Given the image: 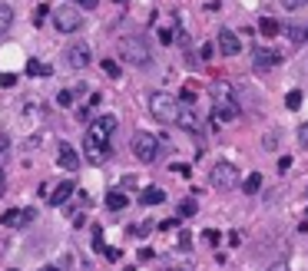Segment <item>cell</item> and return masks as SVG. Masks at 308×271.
Segmentation results:
<instances>
[{
	"label": "cell",
	"instance_id": "obj_29",
	"mask_svg": "<svg viewBox=\"0 0 308 271\" xmlns=\"http://www.w3.org/2000/svg\"><path fill=\"white\" fill-rule=\"evenodd\" d=\"M202 238L209 241V245H219V238H222V235H219V232H216V228H209V232H206V235H202Z\"/></svg>",
	"mask_w": 308,
	"mask_h": 271
},
{
	"label": "cell",
	"instance_id": "obj_2",
	"mask_svg": "<svg viewBox=\"0 0 308 271\" xmlns=\"http://www.w3.org/2000/svg\"><path fill=\"white\" fill-rule=\"evenodd\" d=\"M120 56L126 60L130 66H153V53H149V46H146L143 37H123L120 40Z\"/></svg>",
	"mask_w": 308,
	"mask_h": 271
},
{
	"label": "cell",
	"instance_id": "obj_19",
	"mask_svg": "<svg viewBox=\"0 0 308 271\" xmlns=\"http://www.w3.org/2000/svg\"><path fill=\"white\" fill-rule=\"evenodd\" d=\"M126 202H130V198L123 195V192H110V195H106V208H113V212L126 208Z\"/></svg>",
	"mask_w": 308,
	"mask_h": 271
},
{
	"label": "cell",
	"instance_id": "obj_23",
	"mask_svg": "<svg viewBox=\"0 0 308 271\" xmlns=\"http://www.w3.org/2000/svg\"><path fill=\"white\" fill-rule=\"evenodd\" d=\"M285 106L288 109H298V106H302V89H292V93H288V96H285Z\"/></svg>",
	"mask_w": 308,
	"mask_h": 271
},
{
	"label": "cell",
	"instance_id": "obj_26",
	"mask_svg": "<svg viewBox=\"0 0 308 271\" xmlns=\"http://www.w3.org/2000/svg\"><path fill=\"white\" fill-rule=\"evenodd\" d=\"M285 10H302V7H308V0H278Z\"/></svg>",
	"mask_w": 308,
	"mask_h": 271
},
{
	"label": "cell",
	"instance_id": "obj_18",
	"mask_svg": "<svg viewBox=\"0 0 308 271\" xmlns=\"http://www.w3.org/2000/svg\"><path fill=\"white\" fill-rule=\"evenodd\" d=\"M156 33H159V43H173V40H176V20H173V23H163Z\"/></svg>",
	"mask_w": 308,
	"mask_h": 271
},
{
	"label": "cell",
	"instance_id": "obj_27",
	"mask_svg": "<svg viewBox=\"0 0 308 271\" xmlns=\"http://www.w3.org/2000/svg\"><path fill=\"white\" fill-rule=\"evenodd\" d=\"M56 103H60V106H73V89H63V93L56 96Z\"/></svg>",
	"mask_w": 308,
	"mask_h": 271
},
{
	"label": "cell",
	"instance_id": "obj_39",
	"mask_svg": "<svg viewBox=\"0 0 308 271\" xmlns=\"http://www.w3.org/2000/svg\"><path fill=\"white\" fill-rule=\"evenodd\" d=\"M44 271H60V268H44Z\"/></svg>",
	"mask_w": 308,
	"mask_h": 271
},
{
	"label": "cell",
	"instance_id": "obj_32",
	"mask_svg": "<svg viewBox=\"0 0 308 271\" xmlns=\"http://www.w3.org/2000/svg\"><path fill=\"white\" fill-rule=\"evenodd\" d=\"M159 228H163V232H169V228H179V222H176V218H166V222H159Z\"/></svg>",
	"mask_w": 308,
	"mask_h": 271
},
{
	"label": "cell",
	"instance_id": "obj_6",
	"mask_svg": "<svg viewBox=\"0 0 308 271\" xmlns=\"http://www.w3.org/2000/svg\"><path fill=\"white\" fill-rule=\"evenodd\" d=\"M80 23H83V13L70 3V7H56L53 10V27L60 33H73V30H80Z\"/></svg>",
	"mask_w": 308,
	"mask_h": 271
},
{
	"label": "cell",
	"instance_id": "obj_9",
	"mask_svg": "<svg viewBox=\"0 0 308 271\" xmlns=\"http://www.w3.org/2000/svg\"><path fill=\"white\" fill-rule=\"evenodd\" d=\"M216 50H219L222 56H235L239 50H242V43H239V37L232 30H222L219 37H216Z\"/></svg>",
	"mask_w": 308,
	"mask_h": 271
},
{
	"label": "cell",
	"instance_id": "obj_24",
	"mask_svg": "<svg viewBox=\"0 0 308 271\" xmlns=\"http://www.w3.org/2000/svg\"><path fill=\"white\" fill-rule=\"evenodd\" d=\"M99 66H103V73H106V76H113V79L120 76V66H116V60H103Z\"/></svg>",
	"mask_w": 308,
	"mask_h": 271
},
{
	"label": "cell",
	"instance_id": "obj_10",
	"mask_svg": "<svg viewBox=\"0 0 308 271\" xmlns=\"http://www.w3.org/2000/svg\"><path fill=\"white\" fill-rule=\"evenodd\" d=\"M56 162L63 165L66 172H73V169L80 165V155L73 152V146H66V142H60V152H56Z\"/></svg>",
	"mask_w": 308,
	"mask_h": 271
},
{
	"label": "cell",
	"instance_id": "obj_33",
	"mask_svg": "<svg viewBox=\"0 0 308 271\" xmlns=\"http://www.w3.org/2000/svg\"><path fill=\"white\" fill-rule=\"evenodd\" d=\"M103 255H106V258H110V261H120V248H106V251H103Z\"/></svg>",
	"mask_w": 308,
	"mask_h": 271
},
{
	"label": "cell",
	"instance_id": "obj_8",
	"mask_svg": "<svg viewBox=\"0 0 308 271\" xmlns=\"http://www.w3.org/2000/svg\"><path fill=\"white\" fill-rule=\"evenodd\" d=\"M89 46L83 43V40H77V43H70L66 46V66L70 70H83V66H89Z\"/></svg>",
	"mask_w": 308,
	"mask_h": 271
},
{
	"label": "cell",
	"instance_id": "obj_35",
	"mask_svg": "<svg viewBox=\"0 0 308 271\" xmlns=\"http://www.w3.org/2000/svg\"><path fill=\"white\" fill-rule=\"evenodd\" d=\"M46 13H50V10H46V7H40V10H37V17H33V20H37V23H44V20H46Z\"/></svg>",
	"mask_w": 308,
	"mask_h": 271
},
{
	"label": "cell",
	"instance_id": "obj_20",
	"mask_svg": "<svg viewBox=\"0 0 308 271\" xmlns=\"http://www.w3.org/2000/svg\"><path fill=\"white\" fill-rule=\"evenodd\" d=\"M242 189H245V195H255V192L262 189V175H259V172H252V175H249V179L242 182Z\"/></svg>",
	"mask_w": 308,
	"mask_h": 271
},
{
	"label": "cell",
	"instance_id": "obj_34",
	"mask_svg": "<svg viewBox=\"0 0 308 271\" xmlns=\"http://www.w3.org/2000/svg\"><path fill=\"white\" fill-rule=\"evenodd\" d=\"M298 142H305V146H308V122L302 126V129H298Z\"/></svg>",
	"mask_w": 308,
	"mask_h": 271
},
{
	"label": "cell",
	"instance_id": "obj_40",
	"mask_svg": "<svg viewBox=\"0 0 308 271\" xmlns=\"http://www.w3.org/2000/svg\"><path fill=\"white\" fill-rule=\"evenodd\" d=\"M0 189H3V175H0Z\"/></svg>",
	"mask_w": 308,
	"mask_h": 271
},
{
	"label": "cell",
	"instance_id": "obj_17",
	"mask_svg": "<svg viewBox=\"0 0 308 271\" xmlns=\"http://www.w3.org/2000/svg\"><path fill=\"white\" fill-rule=\"evenodd\" d=\"M20 222H23V208H10V212L0 215V225H7V228H17Z\"/></svg>",
	"mask_w": 308,
	"mask_h": 271
},
{
	"label": "cell",
	"instance_id": "obj_36",
	"mask_svg": "<svg viewBox=\"0 0 308 271\" xmlns=\"http://www.w3.org/2000/svg\"><path fill=\"white\" fill-rule=\"evenodd\" d=\"M173 172H179V175H189V165H182V162H176V165H173Z\"/></svg>",
	"mask_w": 308,
	"mask_h": 271
},
{
	"label": "cell",
	"instance_id": "obj_28",
	"mask_svg": "<svg viewBox=\"0 0 308 271\" xmlns=\"http://www.w3.org/2000/svg\"><path fill=\"white\" fill-rule=\"evenodd\" d=\"M130 235H136V238H146V235H149V222H143V225L130 228Z\"/></svg>",
	"mask_w": 308,
	"mask_h": 271
},
{
	"label": "cell",
	"instance_id": "obj_41",
	"mask_svg": "<svg viewBox=\"0 0 308 271\" xmlns=\"http://www.w3.org/2000/svg\"><path fill=\"white\" fill-rule=\"evenodd\" d=\"M169 271H182V268H169Z\"/></svg>",
	"mask_w": 308,
	"mask_h": 271
},
{
	"label": "cell",
	"instance_id": "obj_43",
	"mask_svg": "<svg viewBox=\"0 0 308 271\" xmlns=\"http://www.w3.org/2000/svg\"><path fill=\"white\" fill-rule=\"evenodd\" d=\"M13 271H17V268H13Z\"/></svg>",
	"mask_w": 308,
	"mask_h": 271
},
{
	"label": "cell",
	"instance_id": "obj_31",
	"mask_svg": "<svg viewBox=\"0 0 308 271\" xmlns=\"http://www.w3.org/2000/svg\"><path fill=\"white\" fill-rule=\"evenodd\" d=\"M93 248H96V251H106V248H103V232H99V228L93 232Z\"/></svg>",
	"mask_w": 308,
	"mask_h": 271
},
{
	"label": "cell",
	"instance_id": "obj_4",
	"mask_svg": "<svg viewBox=\"0 0 308 271\" xmlns=\"http://www.w3.org/2000/svg\"><path fill=\"white\" fill-rule=\"evenodd\" d=\"M239 116V106L232 99L229 89H216V103H212V119L216 122H232Z\"/></svg>",
	"mask_w": 308,
	"mask_h": 271
},
{
	"label": "cell",
	"instance_id": "obj_37",
	"mask_svg": "<svg viewBox=\"0 0 308 271\" xmlns=\"http://www.w3.org/2000/svg\"><path fill=\"white\" fill-rule=\"evenodd\" d=\"M7 149V136H0V152Z\"/></svg>",
	"mask_w": 308,
	"mask_h": 271
},
{
	"label": "cell",
	"instance_id": "obj_14",
	"mask_svg": "<svg viewBox=\"0 0 308 271\" xmlns=\"http://www.w3.org/2000/svg\"><path fill=\"white\" fill-rule=\"evenodd\" d=\"M282 30H285V27H282L275 17H262V20H259V33H262V37H268V40H272V37H278Z\"/></svg>",
	"mask_w": 308,
	"mask_h": 271
},
{
	"label": "cell",
	"instance_id": "obj_13",
	"mask_svg": "<svg viewBox=\"0 0 308 271\" xmlns=\"http://www.w3.org/2000/svg\"><path fill=\"white\" fill-rule=\"evenodd\" d=\"M179 126H182V129H189V132L199 129V116H196V109H192V106H182V109H179Z\"/></svg>",
	"mask_w": 308,
	"mask_h": 271
},
{
	"label": "cell",
	"instance_id": "obj_1",
	"mask_svg": "<svg viewBox=\"0 0 308 271\" xmlns=\"http://www.w3.org/2000/svg\"><path fill=\"white\" fill-rule=\"evenodd\" d=\"M116 132V116H96V119L89 122L87 129V139H83V155H87V162L93 165H103L110 159V136Z\"/></svg>",
	"mask_w": 308,
	"mask_h": 271
},
{
	"label": "cell",
	"instance_id": "obj_15",
	"mask_svg": "<svg viewBox=\"0 0 308 271\" xmlns=\"http://www.w3.org/2000/svg\"><path fill=\"white\" fill-rule=\"evenodd\" d=\"M139 202H143V205H163V202H166V192H163V189H156V185H149V189H143Z\"/></svg>",
	"mask_w": 308,
	"mask_h": 271
},
{
	"label": "cell",
	"instance_id": "obj_21",
	"mask_svg": "<svg viewBox=\"0 0 308 271\" xmlns=\"http://www.w3.org/2000/svg\"><path fill=\"white\" fill-rule=\"evenodd\" d=\"M10 23H13V10L0 3V33H7V30H10Z\"/></svg>",
	"mask_w": 308,
	"mask_h": 271
},
{
	"label": "cell",
	"instance_id": "obj_11",
	"mask_svg": "<svg viewBox=\"0 0 308 271\" xmlns=\"http://www.w3.org/2000/svg\"><path fill=\"white\" fill-rule=\"evenodd\" d=\"M285 37L292 43H308V20H295L285 27Z\"/></svg>",
	"mask_w": 308,
	"mask_h": 271
},
{
	"label": "cell",
	"instance_id": "obj_30",
	"mask_svg": "<svg viewBox=\"0 0 308 271\" xmlns=\"http://www.w3.org/2000/svg\"><path fill=\"white\" fill-rule=\"evenodd\" d=\"M70 3H73V7H83V10H93V7H96V0H70Z\"/></svg>",
	"mask_w": 308,
	"mask_h": 271
},
{
	"label": "cell",
	"instance_id": "obj_38",
	"mask_svg": "<svg viewBox=\"0 0 308 271\" xmlns=\"http://www.w3.org/2000/svg\"><path fill=\"white\" fill-rule=\"evenodd\" d=\"M272 271H285V268H282V265H275V268H272Z\"/></svg>",
	"mask_w": 308,
	"mask_h": 271
},
{
	"label": "cell",
	"instance_id": "obj_3",
	"mask_svg": "<svg viewBox=\"0 0 308 271\" xmlns=\"http://www.w3.org/2000/svg\"><path fill=\"white\" fill-rule=\"evenodd\" d=\"M179 109H182V103L173 93H153L149 96V113L159 122H179Z\"/></svg>",
	"mask_w": 308,
	"mask_h": 271
},
{
	"label": "cell",
	"instance_id": "obj_12",
	"mask_svg": "<svg viewBox=\"0 0 308 271\" xmlns=\"http://www.w3.org/2000/svg\"><path fill=\"white\" fill-rule=\"evenodd\" d=\"M73 192H77V185H73V182H60L53 189V195L46 198V202H50V205H66V198L73 195Z\"/></svg>",
	"mask_w": 308,
	"mask_h": 271
},
{
	"label": "cell",
	"instance_id": "obj_25",
	"mask_svg": "<svg viewBox=\"0 0 308 271\" xmlns=\"http://www.w3.org/2000/svg\"><path fill=\"white\" fill-rule=\"evenodd\" d=\"M196 202H192V198H186V202H182V205H179V215H182V218H189V215H196Z\"/></svg>",
	"mask_w": 308,
	"mask_h": 271
},
{
	"label": "cell",
	"instance_id": "obj_22",
	"mask_svg": "<svg viewBox=\"0 0 308 271\" xmlns=\"http://www.w3.org/2000/svg\"><path fill=\"white\" fill-rule=\"evenodd\" d=\"M27 73H33V76H50V66H44L40 60H30V63H27Z\"/></svg>",
	"mask_w": 308,
	"mask_h": 271
},
{
	"label": "cell",
	"instance_id": "obj_7",
	"mask_svg": "<svg viewBox=\"0 0 308 271\" xmlns=\"http://www.w3.org/2000/svg\"><path fill=\"white\" fill-rule=\"evenodd\" d=\"M212 185H216V189H235V185H239V169L232 162H216V169H212Z\"/></svg>",
	"mask_w": 308,
	"mask_h": 271
},
{
	"label": "cell",
	"instance_id": "obj_42",
	"mask_svg": "<svg viewBox=\"0 0 308 271\" xmlns=\"http://www.w3.org/2000/svg\"><path fill=\"white\" fill-rule=\"evenodd\" d=\"M116 3H126V0H116Z\"/></svg>",
	"mask_w": 308,
	"mask_h": 271
},
{
	"label": "cell",
	"instance_id": "obj_16",
	"mask_svg": "<svg viewBox=\"0 0 308 271\" xmlns=\"http://www.w3.org/2000/svg\"><path fill=\"white\" fill-rule=\"evenodd\" d=\"M255 63L259 66H278L282 63V53H275V50H262V46H259V50H255Z\"/></svg>",
	"mask_w": 308,
	"mask_h": 271
},
{
	"label": "cell",
	"instance_id": "obj_5",
	"mask_svg": "<svg viewBox=\"0 0 308 271\" xmlns=\"http://www.w3.org/2000/svg\"><path fill=\"white\" fill-rule=\"evenodd\" d=\"M132 155H136L139 162H156V155H159V139L149 136V132H136V136H132Z\"/></svg>",
	"mask_w": 308,
	"mask_h": 271
}]
</instances>
